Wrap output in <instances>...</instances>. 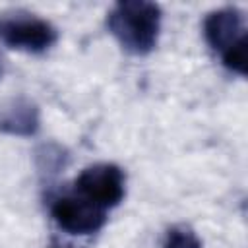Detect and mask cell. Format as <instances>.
<instances>
[{"label":"cell","mask_w":248,"mask_h":248,"mask_svg":"<svg viewBox=\"0 0 248 248\" xmlns=\"http://www.w3.org/2000/svg\"><path fill=\"white\" fill-rule=\"evenodd\" d=\"M159 6L141 0L118 2L107 17L108 31L128 52L134 54H145L155 46L159 35Z\"/></svg>","instance_id":"6da1fadb"},{"label":"cell","mask_w":248,"mask_h":248,"mask_svg":"<svg viewBox=\"0 0 248 248\" xmlns=\"http://www.w3.org/2000/svg\"><path fill=\"white\" fill-rule=\"evenodd\" d=\"M0 41L12 48L43 52L56 41V29L29 14H10L0 17Z\"/></svg>","instance_id":"7a4b0ae2"},{"label":"cell","mask_w":248,"mask_h":248,"mask_svg":"<svg viewBox=\"0 0 248 248\" xmlns=\"http://www.w3.org/2000/svg\"><path fill=\"white\" fill-rule=\"evenodd\" d=\"M76 190L81 198L97 207H112L124 196V176L116 165L101 163L87 167L76 180Z\"/></svg>","instance_id":"3957f363"},{"label":"cell","mask_w":248,"mask_h":248,"mask_svg":"<svg viewBox=\"0 0 248 248\" xmlns=\"http://www.w3.org/2000/svg\"><path fill=\"white\" fill-rule=\"evenodd\" d=\"M52 217L64 231L72 234H89L103 227L105 209L97 207L81 196H66L54 202Z\"/></svg>","instance_id":"277c9868"},{"label":"cell","mask_w":248,"mask_h":248,"mask_svg":"<svg viewBox=\"0 0 248 248\" xmlns=\"http://www.w3.org/2000/svg\"><path fill=\"white\" fill-rule=\"evenodd\" d=\"M203 33L211 48L223 54L227 48H231L238 39L246 35L242 27V14L236 8L217 10L207 16L203 23Z\"/></svg>","instance_id":"5b68a950"},{"label":"cell","mask_w":248,"mask_h":248,"mask_svg":"<svg viewBox=\"0 0 248 248\" xmlns=\"http://www.w3.org/2000/svg\"><path fill=\"white\" fill-rule=\"evenodd\" d=\"M39 126L35 105L25 99H14L0 108V130L17 136H29Z\"/></svg>","instance_id":"8992f818"},{"label":"cell","mask_w":248,"mask_h":248,"mask_svg":"<svg viewBox=\"0 0 248 248\" xmlns=\"http://www.w3.org/2000/svg\"><path fill=\"white\" fill-rule=\"evenodd\" d=\"M246 60H248V37L244 35L231 48L223 52V64L236 74H246Z\"/></svg>","instance_id":"52a82bcc"},{"label":"cell","mask_w":248,"mask_h":248,"mask_svg":"<svg viewBox=\"0 0 248 248\" xmlns=\"http://www.w3.org/2000/svg\"><path fill=\"white\" fill-rule=\"evenodd\" d=\"M163 248H202V242L190 229L174 227L169 231Z\"/></svg>","instance_id":"ba28073f"}]
</instances>
